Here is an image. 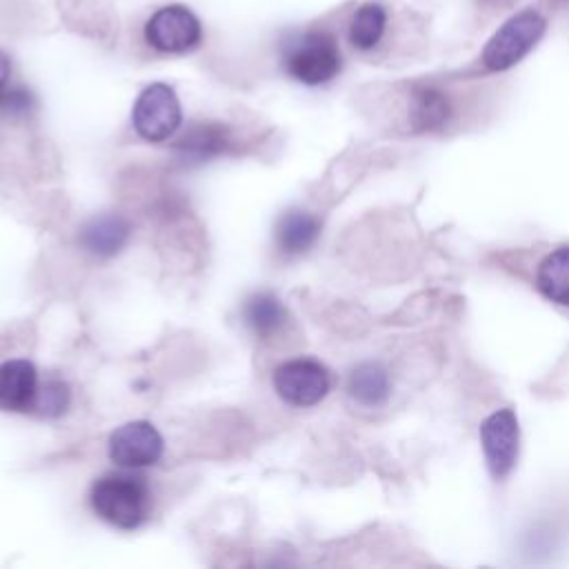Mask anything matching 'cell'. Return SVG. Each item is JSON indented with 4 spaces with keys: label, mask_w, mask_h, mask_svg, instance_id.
<instances>
[{
    "label": "cell",
    "mask_w": 569,
    "mask_h": 569,
    "mask_svg": "<svg viewBox=\"0 0 569 569\" xmlns=\"http://www.w3.org/2000/svg\"><path fill=\"white\" fill-rule=\"evenodd\" d=\"M69 387L62 380H49L38 389L33 411L44 418H56L69 407Z\"/></svg>",
    "instance_id": "cell-18"
},
{
    "label": "cell",
    "mask_w": 569,
    "mask_h": 569,
    "mask_svg": "<svg viewBox=\"0 0 569 569\" xmlns=\"http://www.w3.org/2000/svg\"><path fill=\"white\" fill-rule=\"evenodd\" d=\"M164 451L160 431L147 420H133L109 436V458L124 469L156 465Z\"/></svg>",
    "instance_id": "cell-7"
},
{
    "label": "cell",
    "mask_w": 569,
    "mask_h": 569,
    "mask_svg": "<svg viewBox=\"0 0 569 569\" xmlns=\"http://www.w3.org/2000/svg\"><path fill=\"white\" fill-rule=\"evenodd\" d=\"M409 116H411L413 129H418V131L440 129L451 116L449 98L433 87H420L411 96Z\"/></svg>",
    "instance_id": "cell-14"
},
{
    "label": "cell",
    "mask_w": 569,
    "mask_h": 569,
    "mask_svg": "<svg viewBox=\"0 0 569 569\" xmlns=\"http://www.w3.org/2000/svg\"><path fill=\"white\" fill-rule=\"evenodd\" d=\"M320 231L322 222L318 216L302 209H291L282 213L276 224V244L282 253L298 256L313 247Z\"/></svg>",
    "instance_id": "cell-11"
},
{
    "label": "cell",
    "mask_w": 569,
    "mask_h": 569,
    "mask_svg": "<svg viewBox=\"0 0 569 569\" xmlns=\"http://www.w3.org/2000/svg\"><path fill=\"white\" fill-rule=\"evenodd\" d=\"M9 76H11V62H9L7 53H2V51H0V100L7 96Z\"/></svg>",
    "instance_id": "cell-19"
},
{
    "label": "cell",
    "mask_w": 569,
    "mask_h": 569,
    "mask_svg": "<svg viewBox=\"0 0 569 569\" xmlns=\"http://www.w3.org/2000/svg\"><path fill=\"white\" fill-rule=\"evenodd\" d=\"M242 318L258 338H271L284 327L287 309L276 293L256 291L244 300Z\"/></svg>",
    "instance_id": "cell-12"
},
{
    "label": "cell",
    "mask_w": 569,
    "mask_h": 569,
    "mask_svg": "<svg viewBox=\"0 0 569 569\" xmlns=\"http://www.w3.org/2000/svg\"><path fill=\"white\" fill-rule=\"evenodd\" d=\"M129 233H131V224L127 218L118 213H104V216L91 218L82 227L80 242L93 256L111 258L127 244Z\"/></svg>",
    "instance_id": "cell-10"
},
{
    "label": "cell",
    "mask_w": 569,
    "mask_h": 569,
    "mask_svg": "<svg viewBox=\"0 0 569 569\" xmlns=\"http://www.w3.org/2000/svg\"><path fill=\"white\" fill-rule=\"evenodd\" d=\"M536 287L547 300L569 307V244L545 256L536 271Z\"/></svg>",
    "instance_id": "cell-13"
},
{
    "label": "cell",
    "mask_w": 569,
    "mask_h": 569,
    "mask_svg": "<svg viewBox=\"0 0 569 569\" xmlns=\"http://www.w3.org/2000/svg\"><path fill=\"white\" fill-rule=\"evenodd\" d=\"M131 120L138 136L149 142H162L171 138L182 122V109L176 91L162 82L149 84L138 96Z\"/></svg>",
    "instance_id": "cell-4"
},
{
    "label": "cell",
    "mask_w": 569,
    "mask_h": 569,
    "mask_svg": "<svg viewBox=\"0 0 569 569\" xmlns=\"http://www.w3.org/2000/svg\"><path fill=\"white\" fill-rule=\"evenodd\" d=\"M329 371L313 358H293L273 371L276 393L293 407L318 405L329 393Z\"/></svg>",
    "instance_id": "cell-5"
},
{
    "label": "cell",
    "mask_w": 569,
    "mask_h": 569,
    "mask_svg": "<svg viewBox=\"0 0 569 569\" xmlns=\"http://www.w3.org/2000/svg\"><path fill=\"white\" fill-rule=\"evenodd\" d=\"M144 38L156 51L184 53L200 42L202 27L191 9L182 4H169L149 18Z\"/></svg>",
    "instance_id": "cell-6"
},
{
    "label": "cell",
    "mask_w": 569,
    "mask_h": 569,
    "mask_svg": "<svg viewBox=\"0 0 569 569\" xmlns=\"http://www.w3.org/2000/svg\"><path fill=\"white\" fill-rule=\"evenodd\" d=\"M545 18L533 11H518L505 20L482 49V67L487 71H507L518 64L542 38Z\"/></svg>",
    "instance_id": "cell-2"
},
{
    "label": "cell",
    "mask_w": 569,
    "mask_h": 569,
    "mask_svg": "<svg viewBox=\"0 0 569 569\" xmlns=\"http://www.w3.org/2000/svg\"><path fill=\"white\" fill-rule=\"evenodd\" d=\"M340 51L331 33L309 31L296 38L284 51V69L302 84L318 87L333 80L340 71Z\"/></svg>",
    "instance_id": "cell-3"
},
{
    "label": "cell",
    "mask_w": 569,
    "mask_h": 569,
    "mask_svg": "<svg viewBox=\"0 0 569 569\" xmlns=\"http://www.w3.org/2000/svg\"><path fill=\"white\" fill-rule=\"evenodd\" d=\"M91 507L109 525L131 531L151 513V491L142 476L107 473L91 487Z\"/></svg>",
    "instance_id": "cell-1"
},
{
    "label": "cell",
    "mask_w": 569,
    "mask_h": 569,
    "mask_svg": "<svg viewBox=\"0 0 569 569\" xmlns=\"http://www.w3.org/2000/svg\"><path fill=\"white\" fill-rule=\"evenodd\" d=\"M224 144H227L224 129L216 124H200L178 142V149L184 153V158L207 160L218 151H222Z\"/></svg>",
    "instance_id": "cell-17"
},
{
    "label": "cell",
    "mask_w": 569,
    "mask_h": 569,
    "mask_svg": "<svg viewBox=\"0 0 569 569\" xmlns=\"http://www.w3.org/2000/svg\"><path fill=\"white\" fill-rule=\"evenodd\" d=\"M38 369L24 358H13L0 365V409L24 413L33 411L38 396Z\"/></svg>",
    "instance_id": "cell-9"
},
{
    "label": "cell",
    "mask_w": 569,
    "mask_h": 569,
    "mask_svg": "<svg viewBox=\"0 0 569 569\" xmlns=\"http://www.w3.org/2000/svg\"><path fill=\"white\" fill-rule=\"evenodd\" d=\"M480 442H482L485 460L491 476L496 480H502L505 476H509V471L516 465L518 442H520L516 413L505 407L487 416L480 425Z\"/></svg>",
    "instance_id": "cell-8"
},
{
    "label": "cell",
    "mask_w": 569,
    "mask_h": 569,
    "mask_svg": "<svg viewBox=\"0 0 569 569\" xmlns=\"http://www.w3.org/2000/svg\"><path fill=\"white\" fill-rule=\"evenodd\" d=\"M349 393L360 405L376 407L389 396V376L378 362H362L349 376Z\"/></svg>",
    "instance_id": "cell-15"
},
{
    "label": "cell",
    "mask_w": 569,
    "mask_h": 569,
    "mask_svg": "<svg viewBox=\"0 0 569 569\" xmlns=\"http://www.w3.org/2000/svg\"><path fill=\"white\" fill-rule=\"evenodd\" d=\"M387 27V11L378 2H365L351 18L349 24V40L356 49H373Z\"/></svg>",
    "instance_id": "cell-16"
}]
</instances>
